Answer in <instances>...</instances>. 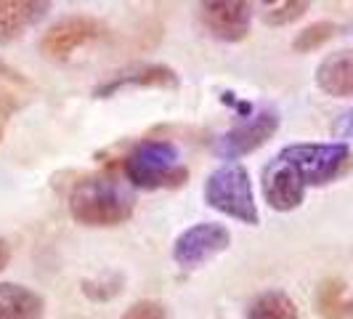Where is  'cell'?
<instances>
[{"label":"cell","instance_id":"1","mask_svg":"<svg viewBox=\"0 0 353 319\" xmlns=\"http://www.w3.org/2000/svg\"><path fill=\"white\" fill-rule=\"evenodd\" d=\"M136 208V200L130 189L120 184L117 178L109 176H90L74 184L70 195L72 218L83 226H120L125 224Z\"/></svg>","mask_w":353,"mask_h":319},{"label":"cell","instance_id":"2","mask_svg":"<svg viewBox=\"0 0 353 319\" xmlns=\"http://www.w3.org/2000/svg\"><path fill=\"white\" fill-rule=\"evenodd\" d=\"M125 178L136 189H176L189 178L181 152L168 139H146L130 149L123 162Z\"/></svg>","mask_w":353,"mask_h":319},{"label":"cell","instance_id":"3","mask_svg":"<svg viewBox=\"0 0 353 319\" xmlns=\"http://www.w3.org/2000/svg\"><path fill=\"white\" fill-rule=\"evenodd\" d=\"M276 157L290 165V171L305 189L327 186L353 171V149L343 142L290 144Z\"/></svg>","mask_w":353,"mask_h":319},{"label":"cell","instance_id":"4","mask_svg":"<svg viewBox=\"0 0 353 319\" xmlns=\"http://www.w3.org/2000/svg\"><path fill=\"white\" fill-rule=\"evenodd\" d=\"M202 195L212 211L223 213L234 221H242L248 226H255L261 221L252 178L242 162H223L221 168H215L205 181Z\"/></svg>","mask_w":353,"mask_h":319},{"label":"cell","instance_id":"5","mask_svg":"<svg viewBox=\"0 0 353 319\" xmlns=\"http://www.w3.org/2000/svg\"><path fill=\"white\" fill-rule=\"evenodd\" d=\"M279 123H282L279 112L271 106H263L255 115H248L242 123L229 128L226 133H221L212 144V152L226 162H236L239 157H245L271 142L279 130Z\"/></svg>","mask_w":353,"mask_h":319},{"label":"cell","instance_id":"6","mask_svg":"<svg viewBox=\"0 0 353 319\" xmlns=\"http://www.w3.org/2000/svg\"><path fill=\"white\" fill-rule=\"evenodd\" d=\"M231 245V231L215 221H199L181 231L173 242V261L181 269H196L221 255Z\"/></svg>","mask_w":353,"mask_h":319},{"label":"cell","instance_id":"7","mask_svg":"<svg viewBox=\"0 0 353 319\" xmlns=\"http://www.w3.org/2000/svg\"><path fill=\"white\" fill-rule=\"evenodd\" d=\"M104 35V24L93 17H64L51 24L40 37V51L53 61H67L80 46Z\"/></svg>","mask_w":353,"mask_h":319},{"label":"cell","instance_id":"8","mask_svg":"<svg viewBox=\"0 0 353 319\" xmlns=\"http://www.w3.org/2000/svg\"><path fill=\"white\" fill-rule=\"evenodd\" d=\"M199 21L212 37L223 43H239L250 32L252 6L242 0H210L199 6Z\"/></svg>","mask_w":353,"mask_h":319},{"label":"cell","instance_id":"9","mask_svg":"<svg viewBox=\"0 0 353 319\" xmlns=\"http://www.w3.org/2000/svg\"><path fill=\"white\" fill-rule=\"evenodd\" d=\"M261 189H263V200L268 202L271 211L290 213L295 208H301L305 200V186L295 178V173L290 171V165L282 162L279 157H274L261 173Z\"/></svg>","mask_w":353,"mask_h":319},{"label":"cell","instance_id":"10","mask_svg":"<svg viewBox=\"0 0 353 319\" xmlns=\"http://www.w3.org/2000/svg\"><path fill=\"white\" fill-rule=\"evenodd\" d=\"M51 11V3L40 0H0V46L24 37Z\"/></svg>","mask_w":353,"mask_h":319},{"label":"cell","instance_id":"11","mask_svg":"<svg viewBox=\"0 0 353 319\" xmlns=\"http://www.w3.org/2000/svg\"><path fill=\"white\" fill-rule=\"evenodd\" d=\"M178 88V75L170 67L162 64H149V67H136V70L120 72L117 77H112L109 83L96 88L99 99H106L112 93L123 88Z\"/></svg>","mask_w":353,"mask_h":319},{"label":"cell","instance_id":"12","mask_svg":"<svg viewBox=\"0 0 353 319\" xmlns=\"http://www.w3.org/2000/svg\"><path fill=\"white\" fill-rule=\"evenodd\" d=\"M316 86L327 96H353V51H335L324 56L316 67Z\"/></svg>","mask_w":353,"mask_h":319},{"label":"cell","instance_id":"13","mask_svg":"<svg viewBox=\"0 0 353 319\" xmlns=\"http://www.w3.org/2000/svg\"><path fill=\"white\" fill-rule=\"evenodd\" d=\"M46 298L32 287L17 282H0V319H43Z\"/></svg>","mask_w":353,"mask_h":319},{"label":"cell","instance_id":"14","mask_svg":"<svg viewBox=\"0 0 353 319\" xmlns=\"http://www.w3.org/2000/svg\"><path fill=\"white\" fill-rule=\"evenodd\" d=\"M316 311L324 319H351L353 293L343 280H324L316 290Z\"/></svg>","mask_w":353,"mask_h":319},{"label":"cell","instance_id":"15","mask_svg":"<svg viewBox=\"0 0 353 319\" xmlns=\"http://www.w3.org/2000/svg\"><path fill=\"white\" fill-rule=\"evenodd\" d=\"M248 319H298V303L282 290H265L248 306Z\"/></svg>","mask_w":353,"mask_h":319},{"label":"cell","instance_id":"16","mask_svg":"<svg viewBox=\"0 0 353 319\" xmlns=\"http://www.w3.org/2000/svg\"><path fill=\"white\" fill-rule=\"evenodd\" d=\"M263 8V21L268 27H284L305 17L311 6L305 0H282V3H265Z\"/></svg>","mask_w":353,"mask_h":319},{"label":"cell","instance_id":"17","mask_svg":"<svg viewBox=\"0 0 353 319\" xmlns=\"http://www.w3.org/2000/svg\"><path fill=\"white\" fill-rule=\"evenodd\" d=\"M335 35H337V24H332V21H316V24L305 27V30H301V32L295 35L292 48L298 53L316 51V48H321L327 40H332Z\"/></svg>","mask_w":353,"mask_h":319},{"label":"cell","instance_id":"18","mask_svg":"<svg viewBox=\"0 0 353 319\" xmlns=\"http://www.w3.org/2000/svg\"><path fill=\"white\" fill-rule=\"evenodd\" d=\"M120 319H168V309L159 301H136L125 309Z\"/></svg>","mask_w":353,"mask_h":319},{"label":"cell","instance_id":"19","mask_svg":"<svg viewBox=\"0 0 353 319\" xmlns=\"http://www.w3.org/2000/svg\"><path fill=\"white\" fill-rule=\"evenodd\" d=\"M332 136L345 144V139H353V109H345L343 115H337L332 123Z\"/></svg>","mask_w":353,"mask_h":319},{"label":"cell","instance_id":"20","mask_svg":"<svg viewBox=\"0 0 353 319\" xmlns=\"http://www.w3.org/2000/svg\"><path fill=\"white\" fill-rule=\"evenodd\" d=\"M8 261H11V248H8L6 240H0V271L8 266Z\"/></svg>","mask_w":353,"mask_h":319}]
</instances>
